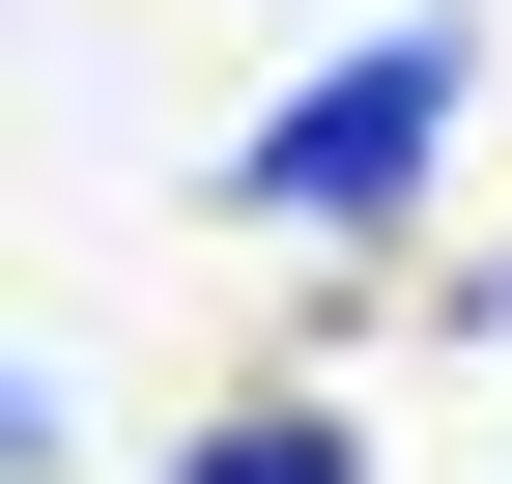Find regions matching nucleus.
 <instances>
[{
  "mask_svg": "<svg viewBox=\"0 0 512 484\" xmlns=\"http://www.w3.org/2000/svg\"><path fill=\"white\" fill-rule=\"evenodd\" d=\"M456 114H484V29L427 0V29H370V57H313V86L256 114V143H228V200H256V228H399L427 171H456Z\"/></svg>",
  "mask_w": 512,
  "mask_h": 484,
  "instance_id": "obj_1",
  "label": "nucleus"
},
{
  "mask_svg": "<svg viewBox=\"0 0 512 484\" xmlns=\"http://www.w3.org/2000/svg\"><path fill=\"white\" fill-rule=\"evenodd\" d=\"M171 484H370V428H313V399H228V428L171 456Z\"/></svg>",
  "mask_w": 512,
  "mask_h": 484,
  "instance_id": "obj_2",
  "label": "nucleus"
}]
</instances>
